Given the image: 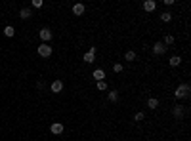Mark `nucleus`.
Here are the masks:
<instances>
[{"instance_id": "ddd939ff", "label": "nucleus", "mask_w": 191, "mask_h": 141, "mask_svg": "<svg viewBox=\"0 0 191 141\" xmlns=\"http://www.w3.org/2000/svg\"><path fill=\"white\" fill-rule=\"evenodd\" d=\"M19 17H21V19H29V17H31V10H29V8H23L21 12H19Z\"/></svg>"}, {"instance_id": "4be33fe9", "label": "nucleus", "mask_w": 191, "mask_h": 141, "mask_svg": "<svg viewBox=\"0 0 191 141\" xmlns=\"http://www.w3.org/2000/svg\"><path fill=\"white\" fill-rule=\"evenodd\" d=\"M33 6L35 8H42V0H33Z\"/></svg>"}, {"instance_id": "4468645a", "label": "nucleus", "mask_w": 191, "mask_h": 141, "mask_svg": "<svg viewBox=\"0 0 191 141\" xmlns=\"http://www.w3.org/2000/svg\"><path fill=\"white\" fill-rule=\"evenodd\" d=\"M172 67H178V65L182 63V59H180V55H174V57H170V61H168Z\"/></svg>"}, {"instance_id": "dca6fc26", "label": "nucleus", "mask_w": 191, "mask_h": 141, "mask_svg": "<svg viewBox=\"0 0 191 141\" xmlns=\"http://www.w3.org/2000/svg\"><path fill=\"white\" fill-rule=\"evenodd\" d=\"M4 34H6V36H14V34H15V29L12 27V25H8V27L4 29Z\"/></svg>"}, {"instance_id": "5701e85b", "label": "nucleus", "mask_w": 191, "mask_h": 141, "mask_svg": "<svg viewBox=\"0 0 191 141\" xmlns=\"http://www.w3.org/2000/svg\"><path fill=\"white\" fill-rule=\"evenodd\" d=\"M134 118H136V122H141V120H143V113H138Z\"/></svg>"}, {"instance_id": "f257e3e1", "label": "nucleus", "mask_w": 191, "mask_h": 141, "mask_svg": "<svg viewBox=\"0 0 191 141\" xmlns=\"http://www.w3.org/2000/svg\"><path fill=\"white\" fill-rule=\"evenodd\" d=\"M174 96H176L178 99L187 97V96H189V84H180V86L176 88V91H174Z\"/></svg>"}, {"instance_id": "423d86ee", "label": "nucleus", "mask_w": 191, "mask_h": 141, "mask_svg": "<svg viewBox=\"0 0 191 141\" xmlns=\"http://www.w3.org/2000/svg\"><path fill=\"white\" fill-rule=\"evenodd\" d=\"M50 132L54 133V135H59V133L63 132V124H61V122H54L50 126Z\"/></svg>"}, {"instance_id": "2eb2a0df", "label": "nucleus", "mask_w": 191, "mask_h": 141, "mask_svg": "<svg viewBox=\"0 0 191 141\" xmlns=\"http://www.w3.org/2000/svg\"><path fill=\"white\" fill-rule=\"evenodd\" d=\"M170 19H172V14H170V12H163V14H161V21L168 23Z\"/></svg>"}, {"instance_id": "7ed1b4c3", "label": "nucleus", "mask_w": 191, "mask_h": 141, "mask_svg": "<svg viewBox=\"0 0 191 141\" xmlns=\"http://www.w3.org/2000/svg\"><path fill=\"white\" fill-rule=\"evenodd\" d=\"M38 36H40L42 42H48V40H52V31H50V29H40Z\"/></svg>"}, {"instance_id": "9d476101", "label": "nucleus", "mask_w": 191, "mask_h": 141, "mask_svg": "<svg viewBox=\"0 0 191 141\" xmlns=\"http://www.w3.org/2000/svg\"><path fill=\"white\" fill-rule=\"evenodd\" d=\"M92 76H94V78H96V80H98V82H101V80H103V76H105V73H103V71H101V69H96V71H94V74H92Z\"/></svg>"}, {"instance_id": "9b49d317", "label": "nucleus", "mask_w": 191, "mask_h": 141, "mask_svg": "<svg viewBox=\"0 0 191 141\" xmlns=\"http://www.w3.org/2000/svg\"><path fill=\"white\" fill-rule=\"evenodd\" d=\"M172 114L176 116V118H182V116H183V109L180 107V105H176V107L172 109Z\"/></svg>"}, {"instance_id": "1a4fd4ad", "label": "nucleus", "mask_w": 191, "mask_h": 141, "mask_svg": "<svg viewBox=\"0 0 191 141\" xmlns=\"http://www.w3.org/2000/svg\"><path fill=\"white\" fill-rule=\"evenodd\" d=\"M84 10H86V8H84V4H75L73 6V14L75 15H82V14H84Z\"/></svg>"}, {"instance_id": "f3484780", "label": "nucleus", "mask_w": 191, "mask_h": 141, "mask_svg": "<svg viewBox=\"0 0 191 141\" xmlns=\"http://www.w3.org/2000/svg\"><path fill=\"white\" fill-rule=\"evenodd\" d=\"M109 101L111 103H117L118 101V91H109Z\"/></svg>"}, {"instance_id": "39448f33", "label": "nucleus", "mask_w": 191, "mask_h": 141, "mask_svg": "<svg viewBox=\"0 0 191 141\" xmlns=\"http://www.w3.org/2000/svg\"><path fill=\"white\" fill-rule=\"evenodd\" d=\"M94 55H96V46H92L90 50L84 54V57H82V59L86 61V63H94Z\"/></svg>"}, {"instance_id": "20e7f679", "label": "nucleus", "mask_w": 191, "mask_h": 141, "mask_svg": "<svg viewBox=\"0 0 191 141\" xmlns=\"http://www.w3.org/2000/svg\"><path fill=\"white\" fill-rule=\"evenodd\" d=\"M164 52H166V46H164L163 42H157V44H153V54H155V55H163Z\"/></svg>"}, {"instance_id": "0eeeda50", "label": "nucleus", "mask_w": 191, "mask_h": 141, "mask_svg": "<svg viewBox=\"0 0 191 141\" xmlns=\"http://www.w3.org/2000/svg\"><path fill=\"white\" fill-rule=\"evenodd\" d=\"M61 90H63V82H61V80H54V82H52V91H54V94H59Z\"/></svg>"}, {"instance_id": "f8f14e48", "label": "nucleus", "mask_w": 191, "mask_h": 141, "mask_svg": "<svg viewBox=\"0 0 191 141\" xmlns=\"http://www.w3.org/2000/svg\"><path fill=\"white\" fill-rule=\"evenodd\" d=\"M147 107H149V109H157V107H159V99L149 97V99H147Z\"/></svg>"}, {"instance_id": "a211bd4d", "label": "nucleus", "mask_w": 191, "mask_h": 141, "mask_svg": "<svg viewBox=\"0 0 191 141\" xmlns=\"http://www.w3.org/2000/svg\"><path fill=\"white\" fill-rule=\"evenodd\" d=\"M124 59H126V61H134V59H136V52H132V50H130V52H126Z\"/></svg>"}, {"instance_id": "412c9836", "label": "nucleus", "mask_w": 191, "mask_h": 141, "mask_svg": "<svg viewBox=\"0 0 191 141\" xmlns=\"http://www.w3.org/2000/svg\"><path fill=\"white\" fill-rule=\"evenodd\" d=\"M113 71H115V73H120V71H122V65H120V63L113 65Z\"/></svg>"}, {"instance_id": "6ab92c4d", "label": "nucleus", "mask_w": 191, "mask_h": 141, "mask_svg": "<svg viewBox=\"0 0 191 141\" xmlns=\"http://www.w3.org/2000/svg\"><path fill=\"white\" fill-rule=\"evenodd\" d=\"M98 90H101V91H105V90H107V82H105V80H101V82H98Z\"/></svg>"}, {"instance_id": "aec40b11", "label": "nucleus", "mask_w": 191, "mask_h": 141, "mask_svg": "<svg viewBox=\"0 0 191 141\" xmlns=\"http://www.w3.org/2000/svg\"><path fill=\"white\" fill-rule=\"evenodd\" d=\"M172 42H174V36H172V34H166V36H164V42H163V44H172Z\"/></svg>"}, {"instance_id": "6e6552de", "label": "nucleus", "mask_w": 191, "mask_h": 141, "mask_svg": "<svg viewBox=\"0 0 191 141\" xmlns=\"http://www.w3.org/2000/svg\"><path fill=\"white\" fill-rule=\"evenodd\" d=\"M155 8H157V4H155L153 0H145V2H143V10H145V12H153Z\"/></svg>"}, {"instance_id": "f03ea898", "label": "nucleus", "mask_w": 191, "mask_h": 141, "mask_svg": "<svg viewBox=\"0 0 191 141\" xmlns=\"http://www.w3.org/2000/svg\"><path fill=\"white\" fill-rule=\"evenodd\" d=\"M37 52H38V55H42V57H50L52 55V48L48 44H40Z\"/></svg>"}]
</instances>
